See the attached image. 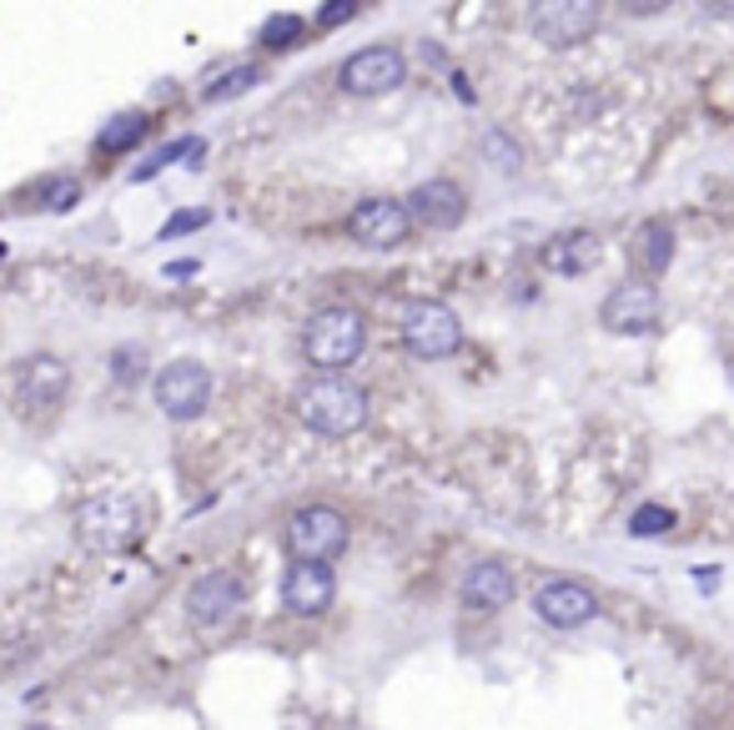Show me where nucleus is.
<instances>
[{"instance_id": "nucleus-1", "label": "nucleus", "mask_w": 734, "mask_h": 730, "mask_svg": "<svg viewBox=\"0 0 734 730\" xmlns=\"http://www.w3.org/2000/svg\"><path fill=\"white\" fill-rule=\"evenodd\" d=\"M297 419L322 439H347L367 423V394L343 373H318L297 388Z\"/></svg>"}, {"instance_id": "nucleus-2", "label": "nucleus", "mask_w": 734, "mask_h": 730, "mask_svg": "<svg viewBox=\"0 0 734 730\" xmlns=\"http://www.w3.org/2000/svg\"><path fill=\"white\" fill-rule=\"evenodd\" d=\"M367 347V318L353 308H318L302 328V353L318 373H343L363 358Z\"/></svg>"}, {"instance_id": "nucleus-3", "label": "nucleus", "mask_w": 734, "mask_h": 730, "mask_svg": "<svg viewBox=\"0 0 734 730\" xmlns=\"http://www.w3.org/2000/svg\"><path fill=\"white\" fill-rule=\"evenodd\" d=\"M142 499L136 494H96L76 515V539L96 554H121L142 539Z\"/></svg>"}, {"instance_id": "nucleus-4", "label": "nucleus", "mask_w": 734, "mask_h": 730, "mask_svg": "<svg viewBox=\"0 0 734 730\" xmlns=\"http://www.w3.org/2000/svg\"><path fill=\"white\" fill-rule=\"evenodd\" d=\"M71 394V368L56 353H31L21 368L11 373V403L21 419H51Z\"/></svg>"}, {"instance_id": "nucleus-5", "label": "nucleus", "mask_w": 734, "mask_h": 730, "mask_svg": "<svg viewBox=\"0 0 734 730\" xmlns=\"http://www.w3.org/2000/svg\"><path fill=\"white\" fill-rule=\"evenodd\" d=\"M287 554L297 564H332L347 550V519L332 509V504H302L292 519H287Z\"/></svg>"}, {"instance_id": "nucleus-6", "label": "nucleus", "mask_w": 734, "mask_h": 730, "mask_svg": "<svg viewBox=\"0 0 734 730\" xmlns=\"http://www.w3.org/2000/svg\"><path fill=\"white\" fill-rule=\"evenodd\" d=\"M403 347L413 358L423 363H438V358H453L463 347V323L458 312L448 302H433V298H418L413 308L403 312Z\"/></svg>"}, {"instance_id": "nucleus-7", "label": "nucleus", "mask_w": 734, "mask_h": 730, "mask_svg": "<svg viewBox=\"0 0 734 730\" xmlns=\"http://www.w3.org/2000/svg\"><path fill=\"white\" fill-rule=\"evenodd\" d=\"M152 398L166 419H197V413L212 403V373L197 358H171L166 368H156Z\"/></svg>"}, {"instance_id": "nucleus-8", "label": "nucleus", "mask_w": 734, "mask_h": 730, "mask_svg": "<svg viewBox=\"0 0 734 730\" xmlns=\"http://www.w3.org/2000/svg\"><path fill=\"white\" fill-rule=\"evenodd\" d=\"M599 5L593 0H538V5H529V31L544 46L564 51V46H579V41H589L593 31H599Z\"/></svg>"}, {"instance_id": "nucleus-9", "label": "nucleus", "mask_w": 734, "mask_h": 730, "mask_svg": "<svg viewBox=\"0 0 734 730\" xmlns=\"http://www.w3.org/2000/svg\"><path fill=\"white\" fill-rule=\"evenodd\" d=\"M599 323L619 338L654 333V323H659V288H654L649 277H624V283H614L604 308H599Z\"/></svg>"}, {"instance_id": "nucleus-10", "label": "nucleus", "mask_w": 734, "mask_h": 730, "mask_svg": "<svg viewBox=\"0 0 734 730\" xmlns=\"http://www.w3.org/2000/svg\"><path fill=\"white\" fill-rule=\"evenodd\" d=\"M343 91L347 97H388L408 81V56L398 46H363L343 60Z\"/></svg>"}, {"instance_id": "nucleus-11", "label": "nucleus", "mask_w": 734, "mask_h": 730, "mask_svg": "<svg viewBox=\"0 0 734 730\" xmlns=\"http://www.w3.org/2000/svg\"><path fill=\"white\" fill-rule=\"evenodd\" d=\"M187 620L202 624V630H212V624L232 620V615L247 605V579L232 575V569H207V575H197L187 585Z\"/></svg>"}, {"instance_id": "nucleus-12", "label": "nucleus", "mask_w": 734, "mask_h": 730, "mask_svg": "<svg viewBox=\"0 0 734 730\" xmlns=\"http://www.w3.org/2000/svg\"><path fill=\"white\" fill-rule=\"evenodd\" d=\"M408 207L392 202V197H367V202L353 207V217H347V232H353V242H363V247L372 252H392L408 242Z\"/></svg>"}, {"instance_id": "nucleus-13", "label": "nucleus", "mask_w": 734, "mask_h": 730, "mask_svg": "<svg viewBox=\"0 0 734 730\" xmlns=\"http://www.w3.org/2000/svg\"><path fill=\"white\" fill-rule=\"evenodd\" d=\"M533 610H538L544 624H554V630H579V624H589L599 615V595L583 579H548L533 595Z\"/></svg>"}, {"instance_id": "nucleus-14", "label": "nucleus", "mask_w": 734, "mask_h": 730, "mask_svg": "<svg viewBox=\"0 0 734 730\" xmlns=\"http://www.w3.org/2000/svg\"><path fill=\"white\" fill-rule=\"evenodd\" d=\"M408 222H423V228H438V232H453L468 212V192H463L458 181L448 177H427L418 181L413 192H408Z\"/></svg>"}, {"instance_id": "nucleus-15", "label": "nucleus", "mask_w": 734, "mask_h": 730, "mask_svg": "<svg viewBox=\"0 0 734 730\" xmlns=\"http://www.w3.org/2000/svg\"><path fill=\"white\" fill-rule=\"evenodd\" d=\"M463 605L468 610H503V605H513V595H519V579H513V569L503 560H474L468 569H463V585H458Z\"/></svg>"}, {"instance_id": "nucleus-16", "label": "nucleus", "mask_w": 734, "mask_h": 730, "mask_svg": "<svg viewBox=\"0 0 734 730\" xmlns=\"http://www.w3.org/2000/svg\"><path fill=\"white\" fill-rule=\"evenodd\" d=\"M337 599V579H332V564H287L282 575V605L292 615H322Z\"/></svg>"}, {"instance_id": "nucleus-17", "label": "nucleus", "mask_w": 734, "mask_h": 730, "mask_svg": "<svg viewBox=\"0 0 734 730\" xmlns=\"http://www.w3.org/2000/svg\"><path fill=\"white\" fill-rule=\"evenodd\" d=\"M599 257H604V247H599V237L583 232V228L554 232V237L544 242V252H538V263H544L554 277H583Z\"/></svg>"}, {"instance_id": "nucleus-18", "label": "nucleus", "mask_w": 734, "mask_h": 730, "mask_svg": "<svg viewBox=\"0 0 734 730\" xmlns=\"http://www.w3.org/2000/svg\"><path fill=\"white\" fill-rule=\"evenodd\" d=\"M146 126H152V117H146L142 107L116 111V117L101 121V132H96V146H101V152H131V146H142Z\"/></svg>"}, {"instance_id": "nucleus-19", "label": "nucleus", "mask_w": 734, "mask_h": 730, "mask_svg": "<svg viewBox=\"0 0 734 730\" xmlns=\"http://www.w3.org/2000/svg\"><path fill=\"white\" fill-rule=\"evenodd\" d=\"M634 263L644 267V277H659L664 267L675 263V228L669 222H649V228L640 232V247H634Z\"/></svg>"}, {"instance_id": "nucleus-20", "label": "nucleus", "mask_w": 734, "mask_h": 730, "mask_svg": "<svg viewBox=\"0 0 734 730\" xmlns=\"http://www.w3.org/2000/svg\"><path fill=\"white\" fill-rule=\"evenodd\" d=\"M257 81H262L257 66H226V71H212L202 81V101H232L242 91H252Z\"/></svg>"}, {"instance_id": "nucleus-21", "label": "nucleus", "mask_w": 734, "mask_h": 730, "mask_svg": "<svg viewBox=\"0 0 734 730\" xmlns=\"http://www.w3.org/2000/svg\"><path fill=\"white\" fill-rule=\"evenodd\" d=\"M181 156H191V162H197V156H202V136H181L177 146H156L152 156H146L142 167L131 172V181H152L156 172H166V167H177Z\"/></svg>"}, {"instance_id": "nucleus-22", "label": "nucleus", "mask_w": 734, "mask_h": 730, "mask_svg": "<svg viewBox=\"0 0 734 730\" xmlns=\"http://www.w3.org/2000/svg\"><path fill=\"white\" fill-rule=\"evenodd\" d=\"M142 373H146V347L142 343H121L116 353H111V378H116V384L131 388Z\"/></svg>"}, {"instance_id": "nucleus-23", "label": "nucleus", "mask_w": 734, "mask_h": 730, "mask_svg": "<svg viewBox=\"0 0 734 730\" xmlns=\"http://www.w3.org/2000/svg\"><path fill=\"white\" fill-rule=\"evenodd\" d=\"M679 519L675 509H664V504H644V509H634V519H629V534H669Z\"/></svg>"}, {"instance_id": "nucleus-24", "label": "nucleus", "mask_w": 734, "mask_h": 730, "mask_svg": "<svg viewBox=\"0 0 734 730\" xmlns=\"http://www.w3.org/2000/svg\"><path fill=\"white\" fill-rule=\"evenodd\" d=\"M297 36H302V21H297V15H273V21L257 31L262 51H282V46H292Z\"/></svg>"}, {"instance_id": "nucleus-25", "label": "nucleus", "mask_w": 734, "mask_h": 730, "mask_svg": "<svg viewBox=\"0 0 734 730\" xmlns=\"http://www.w3.org/2000/svg\"><path fill=\"white\" fill-rule=\"evenodd\" d=\"M207 222H212V212H207V207H181V212H171V222H166L162 232H156V237H187V232H202Z\"/></svg>"}, {"instance_id": "nucleus-26", "label": "nucleus", "mask_w": 734, "mask_h": 730, "mask_svg": "<svg viewBox=\"0 0 734 730\" xmlns=\"http://www.w3.org/2000/svg\"><path fill=\"white\" fill-rule=\"evenodd\" d=\"M76 197H81V181H71V177H56L46 187V207H51V212H66V207H76Z\"/></svg>"}, {"instance_id": "nucleus-27", "label": "nucleus", "mask_w": 734, "mask_h": 730, "mask_svg": "<svg viewBox=\"0 0 734 730\" xmlns=\"http://www.w3.org/2000/svg\"><path fill=\"white\" fill-rule=\"evenodd\" d=\"M357 11H363L357 0H332V5H322V25H347Z\"/></svg>"}, {"instance_id": "nucleus-28", "label": "nucleus", "mask_w": 734, "mask_h": 730, "mask_svg": "<svg viewBox=\"0 0 734 730\" xmlns=\"http://www.w3.org/2000/svg\"><path fill=\"white\" fill-rule=\"evenodd\" d=\"M191 273H197V257H181V263L171 267V277H191Z\"/></svg>"}, {"instance_id": "nucleus-29", "label": "nucleus", "mask_w": 734, "mask_h": 730, "mask_svg": "<svg viewBox=\"0 0 734 730\" xmlns=\"http://www.w3.org/2000/svg\"><path fill=\"white\" fill-rule=\"evenodd\" d=\"M25 730H56V726H25Z\"/></svg>"}, {"instance_id": "nucleus-30", "label": "nucleus", "mask_w": 734, "mask_h": 730, "mask_svg": "<svg viewBox=\"0 0 734 730\" xmlns=\"http://www.w3.org/2000/svg\"><path fill=\"white\" fill-rule=\"evenodd\" d=\"M0 257H5V242H0Z\"/></svg>"}]
</instances>
